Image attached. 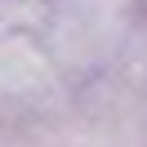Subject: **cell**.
Segmentation results:
<instances>
[{
	"mask_svg": "<svg viewBox=\"0 0 147 147\" xmlns=\"http://www.w3.org/2000/svg\"><path fill=\"white\" fill-rule=\"evenodd\" d=\"M40 36L54 67L89 71L116 54L125 36V5L120 0H54Z\"/></svg>",
	"mask_w": 147,
	"mask_h": 147,
	"instance_id": "obj_1",
	"label": "cell"
}]
</instances>
